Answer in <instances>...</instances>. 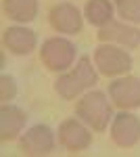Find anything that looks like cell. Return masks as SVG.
<instances>
[{"mask_svg":"<svg viewBox=\"0 0 140 157\" xmlns=\"http://www.w3.org/2000/svg\"><path fill=\"white\" fill-rule=\"evenodd\" d=\"M2 40H4V46L11 50L13 55H29V52L36 50V46H38L36 32L27 29V27H23V25L6 27Z\"/></svg>","mask_w":140,"mask_h":157,"instance_id":"12","label":"cell"},{"mask_svg":"<svg viewBox=\"0 0 140 157\" xmlns=\"http://www.w3.org/2000/svg\"><path fill=\"white\" fill-rule=\"evenodd\" d=\"M25 121H27L25 111H21V109L15 107V105L4 103L2 109H0V140L2 143L15 140L19 134L23 132Z\"/></svg>","mask_w":140,"mask_h":157,"instance_id":"11","label":"cell"},{"mask_svg":"<svg viewBox=\"0 0 140 157\" xmlns=\"http://www.w3.org/2000/svg\"><path fill=\"white\" fill-rule=\"evenodd\" d=\"M6 17L19 23H29L38 15V0H4Z\"/></svg>","mask_w":140,"mask_h":157,"instance_id":"13","label":"cell"},{"mask_svg":"<svg viewBox=\"0 0 140 157\" xmlns=\"http://www.w3.org/2000/svg\"><path fill=\"white\" fill-rule=\"evenodd\" d=\"M96 80H98V75L94 71L92 63H90V57H82V59L78 61V65H75L73 71L61 75L55 82V90H57V94L61 98L71 101V98L78 97L80 92H84L86 88L94 86Z\"/></svg>","mask_w":140,"mask_h":157,"instance_id":"2","label":"cell"},{"mask_svg":"<svg viewBox=\"0 0 140 157\" xmlns=\"http://www.w3.org/2000/svg\"><path fill=\"white\" fill-rule=\"evenodd\" d=\"M84 15L92 25L103 27L109 21H113V6L109 0H88L84 6Z\"/></svg>","mask_w":140,"mask_h":157,"instance_id":"14","label":"cell"},{"mask_svg":"<svg viewBox=\"0 0 140 157\" xmlns=\"http://www.w3.org/2000/svg\"><path fill=\"white\" fill-rule=\"evenodd\" d=\"M109 97L121 109H138L140 107V78L126 75L109 84Z\"/></svg>","mask_w":140,"mask_h":157,"instance_id":"8","label":"cell"},{"mask_svg":"<svg viewBox=\"0 0 140 157\" xmlns=\"http://www.w3.org/2000/svg\"><path fill=\"white\" fill-rule=\"evenodd\" d=\"M94 65L103 75L109 78V75H121V73L130 71L134 61H132V55L126 52L123 48L105 42L94 50Z\"/></svg>","mask_w":140,"mask_h":157,"instance_id":"4","label":"cell"},{"mask_svg":"<svg viewBox=\"0 0 140 157\" xmlns=\"http://www.w3.org/2000/svg\"><path fill=\"white\" fill-rule=\"evenodd\" d=\"M59 143L69 153H80L92 145V134L80 120H65L59 126Z\"/></svg>","mask_w":140,"mask_h":157,"instance_id":"7","label":"cell"},{"mask_svg":"<svg viewBox=\"0 0 140 157\" xmlns=\"http://www.w3.org/2000/svg\"><path fill=\"white\" fill-rule=\"evenodd\" d=\"M115 6L126 21L140 23V0H115Z\"/></svg>","mask_w":140,"mask_h":157,"instance_id":"15","label":"cell"},{"mask_svg":"<svg viewBox=\"0 0 140 157\" xmlns=\"http://www.w3.org/2000/svg\"><path fill=\"white\" fill-rule=\"evenodd\" d=\"M98 40L107 44H119L126 48H136L140 44V29L134 25H126L119 21H109L98 29Z\"/></svg>","mask_w":140,"mask_h":157,"instance_id":"10","label":"cell"},{"mask_svg":"<svg viewBox=\"0 0 140 157\" xmlns=\"http://www.w3.org/2000/svg\"><path fill=\"white\" fill-rule=\"evenodd\" d=\"M21 151L25 155H50L55 151V132L46 124H36L21 136Z\"/></svg>","mask_w":140,"mask_h":157,"instance_id":"5","label":"cell"},{"mask_svg":"<svg viewBox=\"0 0 140 157\" xmlns=\"http://www.w3.org/2000/svg\"><path fill=\"white\" fill-rule=\"evenodd\" d=\"M111 138H113V143L117 147H123V149L138 145L140 120L134 113H128V109L121 111V113H117L115 117H113V121H111Z\"/></svg>","mask_w":140,"mask_h":157,"instance_id":"6","label":"cell"},{"mask_svg":"<svg viewBox=\"0 0 140 157\" xmlns=\"http://www.w3.org/2000/svg\"><path fill=\"white\" fill-rule=\"evenodd\" d=\"M75 44L67 38H48L40 48V61L50 71H65L75 61Z\"/></svg>","mask_w":140,"mask_h":157,"instance_id":"3","label":"cell"},{"mask_svg":"<svg viewBox=\"0 0 140 157\" xmlns=\"http://www.w3.org/2000/svg\"><path fill=\"white\" fill-rule=\"evenodd\" d=\"M50 25L59 34H78L82 29V15L80 9L71 2H59L50 9Z\"/></svg>","mask_w":140,"mask_h":157,"instance_id":"9","label":"cell"},{"mask_svg":"<svg viewBox=\"0 0 140 157\" xmlns=\"http://www.w3.org/2000/svg\"><path fill=\"white\" fill-rule=\"evenodd\" d=\"M15 97H17V82H15V78L2 73L0 75V98H2V103H9Z\"/></svg>","mask_w":140,"mask_h":157,"instance_id":"16","label":"cell"},{"mask_svg":"<svg viewBox=\"0 0 140 157\" xmlns=\"http://www.w3.org/2000/svg\"><path fill=\"white\" fill-rule=\"evenodd\" d=\"M75 115H78L84 124H88L92 130H96V132L107 130L109 120H113L111 105H109V101H107L105 92H100V90H94V92L84 94V97L78 101V105H75Z\"/></svg>","mask_w":140,"mask_h":157,"instance_id":"1","label":"cell"}]
</instances>
